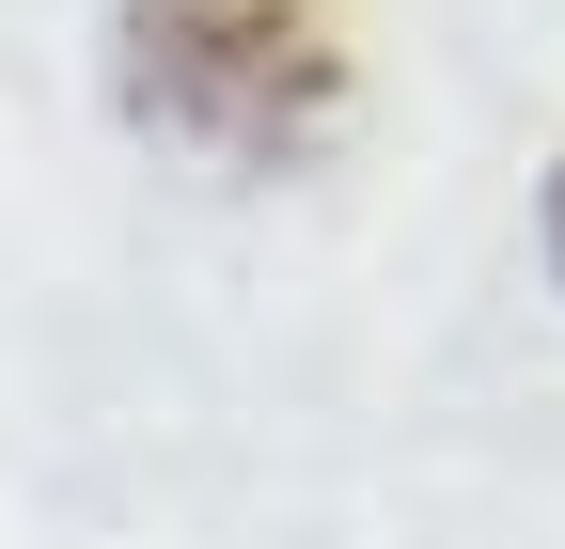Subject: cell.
<instances>
[{"instance_id":"cell-1","label":"cell","mask_w":565,"mask_h":549,"mask_svg":"<svg viewBox=\"0 0 565 549\" xmlns=\"http://www.w3.org/2000/svg\"><path fill=\"white\" fill-rule=\"evenodd\" d=\"M126 110L221 173H282L345 110V17L330 0H126Z\"/></svg>"},{"instance_id":"cell-2","label":"cell","mask_w":565,"mask_h":549,"mask_svg":"<svg viewBox=\"0 0 565 549\" xmlns=\"http://www.w3.org/2000/svg\"><path fill=\"white\" fill-rule=\"evenodd\" d=\"M550 267H565V173H550Z\"/></svg>"}]
</instances>
